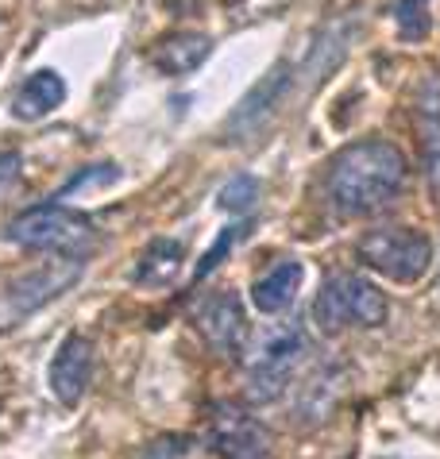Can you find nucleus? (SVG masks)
Masks as SVG:
<instances>
[{
  "instance_id": "20",
  "label": "nucleus",
  "mask_w": 440,
  "mask_h": 459,
  "mask_svg": "<svg viewBox=\"0 0 440 459\" xmlns=\"http://www.w3.org/2000/svg\"><path fill=\"white\" fill-rule=\"evenodd\" d=\"M240 232H243V228H236V224H232V228H228V232H224V236H220V239H216V247H213V251H209V255H205V259L198 263V278H205V274H209V271H213V266L220 263V255H224V251L232 247V239H236Z\"/></svg>"
},
{
  "instance_id": "14",
  "label": "nucleus",
  "mask_w": 440,
  "mask_h": 459,
  "mask_svg": "<svg viewBox=\"0 0 440 459\" xmlns=\"http://www.w3.org/2000/svg\"><path fill=\"white\" fill-rule=\"evenodd\" d=\"M302 263H278L275 271H267L259 282L251 286V301H255V309H263V313H282L286 305L297 298V286H302Z\"/></svg>"
},
{
  "instance_id": "9",
  "label": "nucleus",
  "mask_w": 440,
  "mask_h": 459,
  "mask_svg": "<svg viewBox=\"0 0 440 459\" xmlns=\"http://www.w3.org/2000/svg\"><path fill=\"white\" fill-rule=\"evenodd\" d=\"M213 444L220 448L224 459H263L267 455V444H263L259 425L243 410H232V405H220Z\"/></svg>"
},
{
  "instance_id": "21",
  "label": "nucleus",
  "mask_w": 440,
  "mask_h": 459,
  "mask_svg": "<svg viewBox=\"0 0 440 459\" xmlns=\"http://www.w3.org/2000/svg\"><path fill=\"white\" fill-rule=\"evenodd\" d=\"M16 174H20V155L16 151H4V155H0V189H8L16 182Z\"/></svg>"
},
{
  "instance_id": "5",
  "label": "nucleus",
  "mask_w": 440,
  "mask_h": 459,
  "mask_svg": "<svg viewBox=\"0 0 440 459\" xmlns=\"http://www.w3.org/2000/svg\"><path fill=\"white\" fill-rule=\"evenodd\" d=\"M85 271V259H70V255H55L50 263H43L39 271L16 278L4 293H0V328L20 325L23 316H31L35 309H43L47 301H55L58 293H66Z\"/></svg>"
},
{
  "instance_id": "17",
  "label": "nucleus",
  "mask_w": 440,
  "mask_h": 459,
  "mask_svg": "<svg viewBox=\"0 0 440 459\" xmlns=\"http://www.w3.org/2000/svg\"><path fill=\"white\" fill-rule=\"evenodd\" d=\"M394 20L406 39H425L429 35V0H398Z\"/></svg>"
},
{
  "instance_id": "10",
  "label": "nucleus",
  "mask_w": 440,
  "mask_h": 459,
  "mask_svg": "<svg viewBox=\"0 0 440 459\" xmlns=\"http://www.w3.org/2000/svg\"><path fill=\"white\" fill-rule=\"evenodd\" d=\"M418 143L429 186L440 189V78H425L418 89Z\"/></svg>"
},
{
  "instance_id": "18",
  "label": "nucleus",
  "mask_w": 440,
  "mask_h": 459,
  "mask_svg": "<svg viewBox=\"0 0 440 459\" xmlns=\"http://www.w3.org/2000/svg\"><path fill=\"white\" fill-rule=\"evenodd\" d=\"M255 197H259V182H255V178H248V174H240L236 182H228L224 189H220V205H224V209H236V212L251 209Z\"/></svg>"
},
{
  "instance_id": "6",
  "label": "nucleus",
  "mask_w": 440,
  "mask_h": 459,
  "mask_svg": "<svg viewBox=\"0 0 440 459\" xmlns=\"http://www.w3.org/2000/svg\"><path fill=\"white\" fill-rule=\"evenodd\" d=\"M305 355V336L297 333V328H286V333H275L263 351H259V359L251 367V394L259 402H275L286 394V386L294 382V371L297 363H302Z\"/></svg>"
},
{
  "instance_id": "15",
  "label": "nucleus",
  "mask_w": 440,
  "mask_h": 459,
  "mask_svg": "<svg viewBox=\"0 0 440 459\" xmlns=\"http://www.w3.org/2000/svg\"><path fill=\"white\" fill-rule=\"evenodd\" d=\"M178 266H182V244H174V239H154L136 266V282L166 286L178 274Z\"/></svg>"
},
{
  "instance_id": "3",
  "label": "nucleus",
  "mask_w": 440,
  "mask_h": 459,
  "mask_svg": "<svg viewBox=\"0 0 440 459\" xmlns=\"http://www.w3.org/2000/svg\"><path fill=\"white\" fill-rule=\"evenodd\" d=\"M386 313H391V305H386L383 290L359 274H348V271L332 274L313 301V316L325 333H340L348 325L379 328L386 321Z\"/></svg>"
},
{
  "instance_id": "12",
  "label": "nucleus",
  "mask_w": 440,
  "mask_h": 459,
  "mask_svg": "<svg viewBox=\"0 0 440 459\" xmlns=\"http://www.w3.org/2000/svg\"><path fill=\"white\" fill-rule=\"evenodd\" d=\"M62 100H66V82H62V74L39 70L16 89V97H12V112H16L20 120H43L47 112H55L62 105Z\"/></svg>"
},
{
  "instance_id": "1",
  "label": "nucleus",
  "mask_w": 440,
  "mask_h": 459,
  "mask_svg": "<svg viewBox=\"0 0 440 459\" xmlns=\"http://www.w3.org/2000/svg\"><path fill=\"white\" fill-rule=\"evenodd\" d=\"M406 186V159L386 139H359L332 159L329 201L344 216H371L386 209Z\"/></svg>"
},
{
  "instance_id": "13",
  "label": "nucleus",
  "mask_w": 440,
  "mask_h": 459,
  "mask_svg": "<svg viewBox=\"0 0 440 459\" xmlns=\"http://www.w3.org/2000/svg\"><path fill=\"white\" fill-rule=\"evenodd\" d=\"M209 35H198V31H178V35H166V39L151 50V62L159 66L163 74H189L198 70L205 58H209Z\"/></svg>"
},
{
  "instance_id": "11",
  "label": "nucleus",
  "mask_w": 440,
  "mask_h": 459,
  "mask_svg": "<svg viewBox=\"0 0 440 459\" xmlns=\"http://www.w3.org/2000/svg\"><path fill=\"white\" fill-rule=\"evenodd\" d=\"M286 89H290V74L286 66H275L267 74L263 82H259L248 97L240 100V108H236V117H232V132H240V135H248V132H259L263 127V120L275 112V105L282 97H286Z\"/></svg>"
},
{
  "instance_id": "7",
  "label": "nucleus",
  "mask_w": 440,
  "mask_h": 459,
  "mask_svg": "<svg viewBox=\"0 0 440 459\" xmlns=\"http://www.w3.org/2000/svg\"><path fill=\"white\" fill-rule=\"evenodd\" d=\"M47 382H50V394H55L62 405H77L85 398L89 382H93V343H89V336L70 333L58 343Z\"/></svg>"
},
{
  "instance_id": "4",
  "label": "nucleus",
  "mask_w": 440,
  "mask_h": 459,
  "mask_svg": "<svg viewBox=\"0 0 440 459\" xmlns=\"http://www.w3.org/2000/svg\"><path fill=\"white\" fill-rule=\"evenodd\" d=\"M359 263L371 266L374 274L391 278V282H418L433 266V244L425 232L413 228H371L356 244Z\"/></svg>"
},
{
  "instance_id": "2",
  "label": "nucleus",
  "mask_w": 440,
  "mask_h": 459,
  "mask_svg": "<svg viewBox=\"0 0 440 459\" xmlns=\"http://www.w3.org/2000/svg\"><path fill=\"white\" fill-rule=\"evenodd\" d=\"M8 244L50 251V255H70V259H85V251L97 244V228L85 212L66 209L62 201L55 205H35L20 212L4 232Z\"/></svg>"
},
{
  "instance_id": "16",
  "label": "nucleus",
  "mask_w": 440,
  "mask_h": 459,
  "mask_svg": "<svg viewBox=\"0 0 440 459\" xmlns=\"http://www.w3.org/2000/svg\"><path fill=\"white\" fill-rule=\"evenodd\" d=\"M136 459H224L213 440H201V437H163L147 444Z\"/></svg>"
},
{
  "instance_id": "19",
  "label": "nucleus",
  "mask_w": 440,
  "mask_h": 459,
  "mask_svg": "<svg viewBox=\"0 0 440 459\" xmlns=\"http://www.w3.org/2000/svg\"><path fill=\"white\" fill-rule=\"evenodd\" d=\"M116 178H120V170L109 167V162H105V167H89L85 174H77L74 182H70L66 189H62L58 197H74L77 189H89V186H109V182H116Z\"/></svg>"
},
{
  "instance_id": "8",
  "label": "nucleus",
  "mask_w": 440,
  "mask_h": 459,
  "mask_svg": "<svg viewBox=\"0 0 440 459\" xmlns=\"http://www.w3.org/2000/svg\"><path fill=\"white\" fill-rule=\"evenodd\" d=\"M198 321H201L205 340H209L220 355L240 359L243 343H248V316H243V305H240L236 293H228V290L213 293V298L198 309Z\"/></svg>"
}]
</instances>
